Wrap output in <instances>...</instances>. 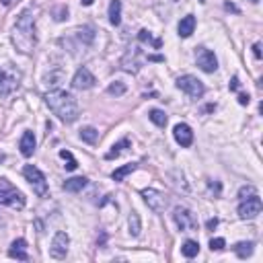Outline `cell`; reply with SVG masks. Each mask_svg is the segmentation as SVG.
<instances>
[{
    "label": "cell",
    "mask_w": 263,
    "mask_h": 263,
    "mask_svg": "<svg viewBox=\"0 0 263 263\" xmlns=\"http://www.w3.org/2000/svg\"><path fill=\"white\" fill-rule=\"evenodd\" d=\"M44 99H46V105L54 111V116H58V120H62L64 124H72L80 114L78 101L74 99V95L68 90L54 88V90L46 92Z\"/></svg>",
    "instance_id": "cell-1"
},
{
    "label": "cell",
    "mask_w": 263,
    "mask_h": 263,
    "mask_svg": "<svg viewBox=\"0 0 263 263\" xmlns=\"http://www.w3.org/2000/svg\"><path fill=\"white\" fill-rule=\"evenodd\" d=\"M12 44L23 54L33 52V48L37 44V35H35V16L31 10H23L18 14L16 25H14V33H12Z\"/></svg>",
    "instance_id": "cell-2"
},
{
    "label": "cell",
    "mask_w": 263,
    "mask_h": 263,
    "mask_svg": "<svg viewBox=\"0 0 263 263\" xmlns=\"http://www.w3.org/2000/svg\"><path fill=\"white\" fill-rule=\"evenodd\" d=\"M0 206H8V208H16V210L25 208V196L10 181L2 177H0Z\"/></svg>",
    "instance_id": "cell-3"
},
{
    "label": "cell",
    "mask_w": 263,
    "mask_h": 263,
    "mask_svg": "<svg viewBox=\"0 0 263 263\" xmlns=\"http://www.w3.org/2000/svg\"><path fill=\"white\" fill-rule=\"evenodd\" d=\"M23 175H25V179L31 183V187H33V192L40 196V198H48L50 196V187H48V179H46V175L40 171L37 166H33V164H27L25 168H23Z\"/></svg>",
    "instance_id": "cell-4"
},
{
    "label": "cell",
    "mask_w": 263,
    "mask_h": 263,
    "mask_svg": "<svg viewBox=\"0 0 263 263\" xmlns=\"http://www.w3.org/2000/svg\"><path fill=\"white\" fill-rule=\"evenodd\" d=\"M177 88L183 90L187 97L192 99H202L204 92H206V86L202 80H198L196 76H190V74H185V76H179L177 78Z\"/></svg>",
    "instance_id": "cell-5"
},
{
    "label": "cell",
    "mask_w": 263,
    "mask_h": 263,
    "mask_svg": "<svg viewBox=\"0 0 263 263\" xmlns=\"http://www.w3.org/2000/svg\"><path fill=\"white\" fill-rule=\"evenodd\" d=\"M261 198L255 194V196H249L245 198L240 204H238V216L242 220H251V218H257L261 214Z\"/></svg>",
    "instance_id": "cell-6"
},
{
    "label": "cell",
    "mask_w": 263,
    "mask_h": 263,
    "mask_svg": "<svg viewBox=\"0 0 263 263\" xmlns=\"http://www.w3.org/2000/svg\"><path fill=\"white\" fill-rule=\"evenodd\" d=\"M18 88V74L14 70L0 68V97H8Z\"/></svg>",
    "instance_id": "cell-7"
},
{
    "label": "cell",
    "mask_w": 263,
    "mask_h": 263,
    "mask_svg": "<svg viewBox=\"0 0 263 263\" xmlns=\"http://www.w3.org/2000/svg\"><path fill=\"white\" fill-rule=\"evenodd\" d=\"M196 64L204 72H208V74H212V72L218 70V60H216L214 52L208 50V48H198V52H196Z\"/></svg>",
    "instance_id": "cell-8"
},
{
    "label": "cell",
    "mask_w": 263,
    "mask_h": 263,
    "mask_svg": "<svg viewBox=\"0 0 263 263\" xmlns=\"http://www.w3.org/2000/svg\"><path fill=\"white\" fill-rule=\"evenodd\" d=\"M142 198L148 204V208L154 210V212H162L168 206L166 196L162 192H158V190H142Z\"/></svg>",
    "instance_id": "cell-9"
},
{
    "label": "cell",
    "mask_w": 263,
    "mask_h": 263,
    "mask_svg": "<svg viewBox=\"0 0 263 263\" xmlns=\"http://www.w3.org/2000/svg\"><path fill=\"white\" fill-rule=\"evenodd\" d=\"M68 245H70V236L60 230V232H56L54 240H52V247H50V255L54 259H66L68 255Z\"/></svg>",
    "instance_id": "cell-10"
},
{
    "label": "cell",
    "mask_w": 263,
    "mask_h": 263,
    "mask_svg": "<svg viewBox=\"0 0 263 263\" xmlns=\"http://www.w3.org/2000/svg\"><path fill=\"white\" fill-rule=\"evenodd\" d=\"M173 218H175V224L179 226L181 232L196 230V228H198V218H196L190 210H187V208H177L175 214H173Z\"/></svg>",
    "instance_id": "cell-11"
},
{
    "label": "cell",
    "mask_w": 263,
    "mask_h": 263,
    "mask_svg": "<svg viewBox=\"0 0 263 263\" xmlns=\"http://www.w3.org/2000/svg\"><path fill=\"white\" fill-rule=\"evenodd\" d=\"M97 82V78L92 76V72L88 68H78L76 74H74V78H72V86L74 88H78V90H86V88H92Z\"/></svg>",
    "instance_id": "cell-12"
},
{
    "label": "cell",
    "mask_w": 263,
    "mask_h": 263,
    "mask_svg": "<svg viewBox=\"0 0 263 263\" xmlns=\"http://www.w3.org/2000/svg\"><path fill=\"white\" fill-rule=\"evenodd\" d=\"M173 136H175V142L179 146H183V148L192 146V142H194V132H192V128L187 124H177L173 128Z\"/></svg>",
    "instance_id": "cell-13"
},
{
    "label": "cell",
    "mask_w": 263,
    "mask_h": 263,
    "mask_svg": "<svg viewBox=\"0 0 263 263\" xmlns=\"http://www.w3.org/2000/svg\"><path fill=\"white\" fill-rule=\"evenodd\" d=\"M8 257L18 259V261H29V255H27V240H25V238L12 240V245H10V249H8Z\"/></svg>",
    "instance_id": "cell-14"
},
{
    "label": "cell",
    "mask_w": 263,
    "mask_h": 263,
    "mask_svg": "<svg viewBox=\"0 0 263 263\" xmlns=\"http://www.w3.org/2000/svg\"><path fill=\"white\" fill-rule=\"evenodd\" d=\"M177 31H179V37H183V40H187V37H192V35H194V31H196V16H194V14L183 16L181 21H179Z\"/></svg>",
    "instance_id": "cell-15"
},
{
    "label": "cell",
    "mask_w": 263,
    "mask_h": 263,
    "mask_svg": "<svg viewBox=\"0 0 263 263\" xmlns=\"http://www.w3.org/2000/svg\"><path fill=\"white\" fill-rule=\"evenodd\" d=\"M18 148H21L23 156H33V152H35V136H33V132H25V134L21 136Z\"/></svg>",
    "instance_id": "cell-16"
},
{
    "label": "cell",
    "mask_w": 263,
    "mask_h": 263,
    "mask_svg": "<svg viewBox=\"0 0 263 263\" xmlns=\"http://www.w3.org/2000/svg\"><path fill=\"white\" fill-rule=\"evenodd\" d=\"M109 23L114 27L122 23V0H111L109 2Z\"/></svg>",
    "instance_id": "cell-17"
},
{
    "label": "cell",
    "mask_w": 263,
    "mask_h": 263,
    "mask_svg": "<svg viewBox=\"0 0 263 263\" xmlns=\"http://www.w3.org/2000/svg\"><path fill=\"white\" fill-rule=\"evenodd\" d=\"M62 187H64V192L76 194V192H82L84 187H86V179L84 177H72V179H66Z\"/></svg>",
    "instance_id": "cell-18"
},
{
    "label": "cell",
    "mask_w": 263,
    "mask_h": 263,
    "mask_svg": "<svg viewBox=\"0 0 263 263\" xmlns=\"http://www.w3.org/2000/svg\"><path fill=\"white\" fill-rule=\"evenodd\" d=\"M136 162H130V164H124V166H120V168H116V171L114 173H111V179H114V181H124L130 173H134L136 171Z\"/></svg>",
    "instance_id": "cell-19"
},
{
    "label": "cell",
    "mask_w": 263,
    "mask_h": 263,
    "mask_svg": "<svg viewBox=\"0 0 263 263\" xmlns=\"http://www.w3.org/2000/svg\"><path fill=\"white\" fill-rule=\"evenodd\" d=\"M126 148H130V140H128V138H124V140H120L118 144H114V146H111V150H109V152L105 154V158H107V160H114V158H118V156L124 152Z\"/></svg>",
    "instance_id": "cell-20"
},
{
    "label": "cell",
    "mask_w": 263,
    "mask_h": 263,
    "mask_svg": "<svg viewBox=\"0 0 263 263\" xmlns=\"http://www.w3.org/2000/svg\"><path fill=\"white\" fill-rule=\"evenodd\" d=\"M181 253H183V257H187V259L198 257V253H200V242H198V240H185L183 247H181Z\"/></svg>",
    "instance_id": "cell-21"
},
{
    "label": "cell",
    "mask_w": 263,
    "mask_h": 263,
    "mask_svg": "<svg viewBox=\"0 0 263 263\" xmlns=\"http://www.w3.org/2000/svg\"><path fill=\"white\" fill-rule=\"evenodd\" d=\"M148 120L152 122V124H156L158 128H164V126H166V114H164V111H160V109H150Z\"/></svg>",
    "instance_id": "cell-22"
},
{
    "label": "cell",
    "mask_w": 263,
    "mask_h": 263,
    "mask_svg": "<svg viewBox=\"0 0 263 263\" xmlns=\"http://www.w3.org/2000/svg\"><path fill=\"white\" fill-rule=\"evenodd\" d=\"M234 253L240 257V259H247L253 255V242H236L234 245Z\"/></svg>",
    "instance_id": "cell-23"
},
{
    "label": "cell",
    "mask_w": 263,
    "mask_h": 263,
    "mask_svg": "<svg viewBox=\"0 0 263 263\" xmlns=\"http://www.w3.org/2000/svg\"><path fill=\"white\" fill-rule=\"evenodd\" d=\"M80 140H84L86 144H95L99 140V132L95 128H82L80 130Z\"/></svg>",
    "instance_id": "cell-24"
},
{
    "label": "cell",
    "mask_w": 263,
    "mask_h": 263,
    "mask_svg": "<svg viewBox=\"0 0 263 263\" xmlns=\"http://www.w3.org/2000/svg\"><path fill=\"white\" fill-rule=\"evenodd\" d=\"M138 37H140V42H144V44H150L154 50H160L162 48V42L160 40H154L152 35H150V31H146V29H142L140 33H138Z\"/></svg>",
    "instance_id": "cell-25"
},
{
    "label": "cell",
    "mask_w": 263,
    "mask_h": 263,
    "mask_svg": "<svg viewBox=\"0 0 263 263\" xmlns=\"http://www.w3.org/2000/svg\"><path fill=\"white\" fill-rule=\"evenodd\" d=\"M140 216L136 214V212H132V216H130V234L132 236H138L140 234Z\"/></svg>",
    "instance_id": "cell-26"
},
{
    "label": "cell",
    "mask_w": 263,
    "mask_h": 263,
    "mask_svg": "<svg viewBox=\"0 0 263 263\" xmlns=\"http://www.w3.org/2000/svg\"><path fill=\"white\" fill-rule=\"evenodd\" d=\"M60 156L66 160V168H68V171H74V168H76L78 166V162L76 160H74V156H72V152H68V150H60Z\"/></svg>",
    "instance_id": "cell-27"
},
{
    "label": "cell",
    "mask_w": 263,
    "mask_h": 263,
    "mask_svg": "<svg viewBox=\"0 0 263 263\" xmlns=\"http://www.w3.org/2000/svg\"><path fill=\"white\" fill-rule=\"evenodd\" d=\"M107 92H109V95H116V97H120V95H124V92H126V84L124 82H111L109 86H107Z\"/></svg>",
    "instance_id": "cell-28"
},
{
    "label": "cell",
    "mask_w": 263,
    "mask_h": 263,
    "mask_svg": "<svg viewBox=\"0 0 263 263\" xmlns=\"http://www.w3.org/2000/svg\"><path fill=\"white\" fill-rule=\"evenodd\" d=\"M224 247H226V240H224V238H212L210 240V249L212 251H222Z\"/></svg>",
    "instance_id": "cell-29"
},
{
    "label": "cell",
    "mask_w": 263,
    "mask_h": 263,
    "mask_svg": "<svg viewBox=\"0 0 263 263\" xmlns=\"http://www.w3.org/2000/svg\"><path fill=\"white\" fill-rule=\"evenodd\" d=\"M255 194H257V192H255V187H251V185H249V187H240L238 198H240V200H245L247 196H255Z\"/></svg>",
    "instance_id": "cell-30"
},
{
    "label": "cell",
    "mask_w": 263,
    "mask_h": 263,
    "mask_svg": "<svg viewBox=\"0 0 263 263\" xmlns=\"http://www.w3.org/2000/svg\"><path fill=\"white\" fill-rule=\"evenodd\" d=\"M249 101H251V97L245 95V92H240V95H238V103L240 105H249Z\"/></svg>",
    "instance_id": "cell-31"
},
{
    "label": "cell",
    "mask_w": 263,
    "mask_h": 263,
    "mask_svg": "<svg viewBox=\"0 0 263 263\" xmlns=\"http://www.w3.org/2000/svg\"><path fill=\"white\" fill-rule=\"evenodd\" d=\"M253 56H255L257 60H261V44H255V46H253Z\"/></svg>",
    "instance_id": "cell-32"
},
{
    "label": "cell",
    "mask_w": 263,
    "mask_h": 263,
    "mask_svg": "<svg viewBox=\"0 0 263 263\" xmlns=\"http://www.w3.org/2000/svg\"><path fill=\"white\" fill-rule=\"evenodd\" d=\"M230 90H238V78L236 76L230 80Z\"/></svg>",
    "instance_id": "cell-33"
},
{
    "label": "cell",
    "mask_w": 263,
    "mask_h": 263,
    "mask_svg": "<svg viewBox=\"0 0 263 263\" xmlns=\"http://www.w3.org/2000/svg\"><path fill=\"white\" fill-rule=\"evenodd\" d=\"M216 226H218V220H216V218H210V220H208V228H216Z\"/></svg>",
    "instance_id": "cell-34"
},
{
    "label": "cell",
    "mask_w": 263,
    "mask_h": 263,
    "mask_svg": "<svg viewBox=\"0 0 263 263\" xmlns=\"http://www.w3.org/2000/svg\"><path fill=\"white\" fill-rule=\"evenodd\" d=\"M224 6H226V10H232V12H238V8H236L234 4H230V2H226V4H224Z\"/></svg>",
    "instance_id": "cell-35"
},
{
    "label": "cell",
    "mask_w": 263,
    "mask_h": 263,
    "mask_svg": "<svg viewBox=\"0 0 263 263\" xmlns=\"http://www.w3.org/2000/svg\"><path fill=\"white\" fill-rule=\"evenodd\" d=\"M80 2H82L84 6H90V4H92V0H80Z\"/></svg>",
    "instance_id": "cell-36"
},
{
    "label": "cell",
    "mask_w": 263,
    "mask_h": 263,
    "mask_svg": "<svg viewBox=\"0 0 263 263\" xmlns=\"http://www.w3.org/2000/svg\"><path fill=\"white\" fill-rule=\"evenodd\" d=\"M12 2H14V0H2V4H4V6H10Z\"/></svg>",
    "instance_id": "cell-37"
},
{
    "label": "cell",
    "mask_w": 263,
    "mask_h": 263,
    "mask_svg": "<svg viewBox=\"0 0 263 263\" xmlns=\"http://www.w3.org/2000/svg\"><path fill=\"white\" fill-rule=\"evenodd\" d=\"M251 2H259V0H251Z\"/></svg>",
    "instance_id": "cell-38"
},
{
    "label": "cell",
    "mask_w": 263,
    "mask_h": 263,
    "mask_svg": "<svg viewBox=\"0 0 263 263\" xmlns=\"http://www.w3.org/2000/svg\"><path fill=\"white\" fill-rule=\"evenodd\" d=\"M200 2H206V0H200Z\"/></svg>",
    "instance_id": "cell-39"
}]
</instances>
